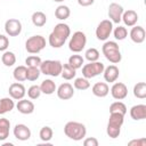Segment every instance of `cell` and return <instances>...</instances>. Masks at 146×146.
Returning <instances> with one entry per match:
<instances>
[{
	"instance_id": "cell-17",
	"label": "cell",
	"mask_w": 146,
	"mask_h": 146,
	"mask_svg": "<svg viewBox=\"0 0 146 146\" xmlns=\"http://www.w3.org/2000/svg\"><path fill=\"white\" fill-rule=\"evenodd\" d=\"M130 116H131V119H133L136 121L146 119V105L138 104V105L132 106L130 108Z\"/></svg>"
},
{
	"instance_id": "cell-14",
	"label": "cell",
	"mask_w": 146,
	"mask_h": 146,
	"mask_svg": "<svg viewBox=\"0 0 146 146\" xmlns=\"http://www.w3.org/2000/svg\"><path fill=\"white\" fill-rule=\"evenodd\" d=\"M57 96L62 100L71 99L74 96V88H73V86L71 83H68V82L62 83L57 88Z\"/></svg>"
},
{
	"instance_id": "cell-5",
	"label": "cell",
	"mask_w": 146,
	"mask_h": 146,
	"mask_svg": "<svg viewBox=\"0 0 146 146\" xmlns=\"http://www.w3.org/2000/svg\"><path fill=\"white\" fill-rule=\"evenodd\" d=\"M39 67H40L41 74L50 75V76H58V75H60L63 64L59 60L47 59V60L41 62V64H40Z\"/></svg>"
},
{
	"instance_id": "cell-6",
	"label": "cell",
	"mask_w": 146,
	"mask_h": 146,
	"mask_svg": "<svg viewBox=\"0 0 146 146\" xmlns=\"http://www.w3.org/2000/svg\"><path fill=\"white\" fill-rule=\"evenodd\" d=\"M46 47V39L42 35H32L25 42V49L30 54H38Z\"/></svg>"
},
{
	"instance_id": "cell-19",
	"label": "cell",
	"mask_w": 146,
	"mask_h": 146,
	"mask_svg": "<svg viewBox=\"0 0 146 146\" xmlns=\"http://www.w3.org/2000/svg\"><path fill=\"white\" fill-rule=\"evenodd\" d=\"M121 21H123V23L127 26H135L137 24V21H138V14L132 9L125 10L122 14Z\"/></svg>"
},
{
	"instance_id": "cell-40",
	"label": "cell",
	"mask_w": 146,
	"mask_h": 146,
	"mask_svg": "<svg viewBox=\"0 0 146 146\" xmlns=\"http://www.w3.org/2000/svg\"><path fill=\"white\" fill-rule=\"evenodd\" d=\"M9 46V40L6 35L0 34V51H6V49Z\"/></svg>"
},
{
	"instance_id": "cell-37",
	"label": "cell",
	"mask_w": 146,
	"mask_h": 146,
	"mask_svg": "<svg viewBox=\"0 0 146 146\" xmlns=\"http://www.w3.org/2000/svg\"><path fill=\"white\" fill-rule=\"evenodd\" d=\"M41 95V89H40V86H36V84H33L31 86L29 89H27V96L30 99H38Z\"/></svg>"
},
{
	"instance_id": "cell-27",
	"label": "cell",
	"mask_w": 146,
	"mask_h": 146,
	"mask_svg": "<svg viewBox=\"0 0 146 146\" xmlns=\"http://www.w3.org/2000/svg\"><path fill=\"white\" fill-rule=\"evenodd\" d=\"M75 74H76V70L73 68L68 63L67 64H63L62 72H60V75L63 76V79H65V80H72L73 78H75Z\"/></svg>"
},
{
	"instance_id": "cell-44",
	"label": "cell",
	"mask_w": 146,
	"mask_h": 146,
	"mask_svg": "<svg viewBox=\"0 0 146 146\" xmlns=\"http://www.w3.org/2000/svg\"><path fill=\"white\" fill-rule=\"evenodd\" d=\"M52 1H55V2H63L64 0H52Z\"/></svg>"
},
{
	"instance_id": "cell-1",
	"label": "cell",
	"mask_w": 146,
	"mask_h": 146,
	"mask_svg": "<svg viewBox=\"0 0 146 146\" xmlns=\"http://www.w3.org/2000/svg\"><path fill=\"white\" fill-rule=\"evenodd\" d=\"M71 34V29L65 23H58L55 25L52 32L49 34V44L52 48H60Z\"/></svg>"
},
{
	"instance_id": "cell-9",
	"label": "cell",
	"mask_w": 146,
	"mask_h": 146,
	"mask_svg": "<svg viewBox=\"0 0 146 146\" xmlns=\"http://www.w3.org/2000/svg\"><path fill=\"white\" fill-rule=\"evenodd\" d=\"M112 31H113V23L110 19H103L96 29V36L98 40L105 41L111 35Z\"/></svg>"
},
{
	"instance_id": "cell-21",
	"label": "cell",
	"mask_w": 146,
	"mask_h": 146,
	"mask_svg": "<svg viewBox=\"0 0 146 146\" xmlns=\"http://www.w3.org/2000/svg\"><path fill=\"white\" fill-rule=\"evenodd\" d=\"M130 39L135 43H143L145 40V30L143 26H133L130 31Z\"/></svg>"
},
{
	"instance_id": "cell-31",
	"label": "cell",
	"mask_w": 146,
	"mask_h": 146,
	"mask_svg": "<svg viewBox=\"0 0 146 146\" xmlns=\"http://www.w3.org/2000/svg\"><path fill=\"white\" fill-rule=\"evenodd\" d=\"M52 135H54L52 129H51L50 127H48V125L42 127L41 130H40V132H39V137H40V139H41L42 141H44V143L50 141L51 138H52Z\"/></svg>"
},
{
	"instance_id": "cell-23",
	"label": "cell",
	"mask_w": 146,
	"mask_h": 146,
	"mask_svg": "<svg viewBox=\"0 0 146 146\" xmlns=\"http://www.w3.org/2000/svg\"><path fill=\"white\" fill-rule=\"evenodd\" d=\"M9 130H10V122L6 117L0 119V141L6 140L9 137Z\"/></svg>"
},
{
	"instance_id": "cell-36",
	"label": "cell",
	"mask_w": 146,
	"mask_h": 146,
	"mask_svg": "<svg viewBox=\"0 0 146 146\" xmlns=\"http://www.w3.org/2000/svg\"><path fill=\"white\" fill-rule=\"evenodd\" d=\"M113 34H114V38L116 40H124L127 38V35H128V31H127V29L124 26L119 25L117 27L114 29Z\"/></svg>"
},
{
	"instance_id": "cell-4",
	"label": "cell",
	"mask_w": 146,
	"mask_h": 146,
	"mask_svg": "<svg viewBox=\"0 0 146 146\" xmlns=\"http://www.w3.org/2000/svg\"><path fill=\"white\" fill-rule=\"evenodd\" d=\"M102 50H103V54H104L105 58L108 62H111L112 64H117V63L121 62L122 56H121V52H120L119 44L115 41H106L103 44Z\"/></svg>"
},
{
	"instance_id": "cell-38",
	"label": "cell",
	"mask_w": 146,
	"mask_h": 146,
	"mask_svg": "<svg viewBox=\"0 0 146 146\" xmlns=\"http://www.w3.org/2000/svg\"><path fill=\"white\" fill-rule=\"evenodd\" d=\"M86 59H88L89 62H96L99 59V51L96 48H89L86 51Z\"/></svg>"
},
{
	"instance_id": "cell-8",
	"label": "cell",
	"mask_w": 146,
	"mask_h": 146,
	"mask_svg": "<svg viewBox=\"0 0 146 146\" xmlns=\"http://www.w3.org/2000/svg\"><path fill=\"white\" fill-rule=\"evenodd\" d=\"M105 66L102 62H89V64H86L82 66V75L86 79H91L95 78L97 75H99L100 73H103Z\"/></svg>"
},
{
	"instance_id": "cell-12",
	"label": "cell",
	"mask_w": 146,
	"mask_h": 146,
	"mask_svg": "<svg viewBox=\"0 0 146 146\" xmlns=\"http://www.w3.org/2000/svg\"><path fill=\"white\" fill-rule=\"evenodd\" d=\"M111 95L116 100H122L128 96V88L122 82H115L111 88Z\"/></svg>"
},
{
	"instance_id": "cell-33",
	"label": "cell",
	"mask_w": 146,
	"mask_h": 146,
	"mask_svg": "<svg viewBox=\"0 0 146 146\" xmlns=\"http://www.w3.org/2000/svg\"><path fill=\"white\" fill-rule=\"evenodd\" d=\"M40 74H41V72H40V68L39 67L29 66L27 67V72H26V80H29V81H35V80L39 79Z\"/></svg>"
},
{
	"instance_id": "cell-15",
	"label": "cell",
	"mask_w": 146,
	"mask_h": 146,
	"mask_svg": "<svg viewBox=\"0 0 146 146\" xmlns=\"http://www.w3.org/2000/svg\"><path fill=\"white\" fill-rule=\"evenodd\" d=\"M14 136L18 140L24 141V140L30 139V137H31V130H30V128L27 125L22 124V123H18L14 128Z\"/></svg>"
},
{
	"instance_id": "cell-39",
	"label": "cell",
	"mask_w": 146,
	"mask_h": 146,
	"mask_svg": "<svg viewBox=\"0 0 146 146\" xmlns=\"http://www.w3.org/2000/svg\"><path fill=\"white\" fill-rule=\"evenodd\" d=\"M41 58L39 57V56H34V55H32V56H29L26 59H25V64H26V66L29 67V66H34V67H39L40 66V64H41Z\"/></svg>"
},
{
	"instance_id": "cell-2",
	"label": "cell",
	"mask_w": 146,
	"mask_h": 146,
	"mask_svg": "<svg viewBox=\"0 0 146 146\" xmlns=\"http://www.w3.org/2000/svg\"><path fill=\"white\" fill-rule=\"evenodd\" d=\"M64 133L70 139L79 141V140H81V139H83L86 137L87 129H86V125L80 123V122L70 121L64 127Z\"/></svg>"
},
{
	"instance_id": "cell-42",
	"label": "cell",
	"mask_w": 146,
	"mask_h": 146,
	"mask_svg": "<svg viewBox=\"0 0 146 146\" xmlns=\"http://www.w3.org/2000/svg\"><path fill=\"white\" fill-rule=\"evenodd\" d=\"M83 145L84 146H98V140L95 137H89L83 140Z\"/></svg>"
},
{
	"instance_id": "cell-32",
	"label": "cell",
	"mask_w": 146,
	"mask_h": 146,
	"mask_svg": "<svg viewBox=\"0 0 146 146\" xmlns=\"http://www.w3.org/2000/svg\"><path fill=\"white\" fill-rule=\"evenodd\" d=\"M110 113H120L125 115L127 113V106L122 102H114L110 106Z\"/></svg>"
},
{
	"instance_id": "cell-41",
	"label": "cell",
	"mask_w": 146,
	"mask_h": 146,
	"mask_svg": "<svg viewBox=\"0 0 146 146\" xmlns=\"http://www.w3.org/2000/svg\"><path fill=\"white\" fill-rule=\"evenodd\" d=\"M128 146H146V139L140 138V139H133L128 143Z\"/></svg>"
},
{
	"instance_id": "cell-25",
	"label": "cell",
	"mask_w": 146,
	"mask_h": 146,
	"mask_svg": "<svg viewBox=\"0 0 146 146\" xmlns=\"http://www.w3.org/2000/svg\"><path fill=\"white\" fill-rule=\"evenodd\" d=\"M31 19H32L33 25L36 26V27H41V26H43L47 23V16L42 11H35V13H33Z\"/></svg>"
},
{
	"instance_id": "cell-7",
	"label": "cell",
	"mask_w": 146,
	"mask_h": 146,
	"mask_svg": "<svg viewBox=\"0 0 146 146\" xmlns=\"http://www.w3.org/2000/svg\"><path fill=\"white\" fill-rule=\"evenodd\" d=\"M87 43V36L82 31H76L73 33V35L70 39L68 48L73 52H80L84 49Z\"/></svg>"
},
{
	"instance_id": "cell-30",
	"label": "cell",
	"mask_w": 146,
	"mask_h": 146,
	"mask_svg": "<svg viewBox=\"0 0 146 146\" xmlns=\"http://www.w3.org/2000/svg\"><path fill=\"white\" fill-rule=\"evenodd\" d=\"M133 96L139 98V99L146 98V83L145 82H138L137 84H135V87H133Z\"/></svg>"
},
{
	"instance_id": "cell-3",
	"label": "cell",
	"mask_w": 146,
	"mask_h": 146,
	"mask_svg": "<svg viewBox=\"0 0 146 146\" xmlns=\"http://www.w3.org/2000/svg\"><path fill=\"white\" fill-rule=\"evenodd\" d=\"M124 122V115L120 113H110V119L106 128V132L108 137L115 139L121 133V127Z\"/></svg>"
},
{
	"instance_id": "cell-20",
	"label": "cell",
	"mask_w": 146,
	"mask_h": 146,
	"mask_svg": "<svg viewBox=\"0 0 146 146\" xmlns=\"http://www.w3.org/2000/svg\"><path fill=\"white\" fill-rule=\"evenodd\" d=\"M91 90H92V94H94L95 96L103 98V97H106V96L108 95V92H110V87L107 86L106 82H96V83L92 86Z\"/></svg>"
},
{
	"instance_id": "cell-10",
	"label": "cell",
	"mask_w": 146,
	"mask_h": 146,
	"mask_svg": "<svg viewBox=\"0 0 146 146\" xmlns=\"http://www.w3.org/2000/svg\"><path fill=\"white\" fill-rule=\"evenodd\" d=\"M5 31L9 36H17L22 32V23L16 18H9L5 23Z\"/></svg>"
},
{
	"instance_id": "cell-43",
	"label": "cell",
	"mask_w": 146,
	"mask_h": 146,
	"mask_svg": "<svg viewBox=\"0 0 146 146\" xmlns=\"http://www.w3.org/2000/svg\"><path fill=\"white\" fill-rule=\"evenodd\" d=\"M95 2V0H78V3L82 7H88V6H91L92 3Z\"/></svg>"
},
{
	"instance_id": "cell-16",
	"label": "cell",
	"mask_w": 146,
	"mask_h": 146,
	"mask_svg": "<svg viewBox=\"0 0 146 146\" xmlns=\"http://www.w3.org/2000/svg\"><path fill=\"white\" fill-rule=\"evenodd\" d=\"M103 74H104V79H105L106 82H115L117 80V78H119L120 71H119V67L117 66L110 65L106 68H104Z\"/></svg>"
},
{
	"instance_id": "cell-11",
	"label": "cell",
	"mask_w": 146,
	"mask_h": 146,
	"mask_svg": "<svg viewBox=\"0 0 146 146\" xmlns=\"http://www.w3.org/2000/svg\"><path fill=\"white\" fill-rule=\"evenodd\" d=\"M123 11H124V9H123V7L121 5H119L116 2H112L108 6V17H110L111 22L119 24L121 22Z\"/></svg>"
},
{
	"instance_id": "cell-13",
	"label": "cell",
	"mask_w": 146,
	"mask_h": 146,
	"mask_svg": "<svg viewBox=\"0 0 146 146\" xmlns=\"http://www.w3.org/2000/svg\"><path fill=\"white\" fill-rule=\"evenodd\" d=\"M8 92H9V96L15 99V100H19L22 98H24L25 94H26V90H25V87L19 83V82H14L9 86V89H8Z\"/></svg>"
},
{
	"instance_id": "cell-29",
	"label": "cell",
	"mask_w": 146,
	"mask_h": 146,
	"mask_svg": "<svg viewBox=\"0 0 146 146\" xmlns=\"http://www.w3.org/2000/svg\"><path fill=\"white\" fill-rule=\"evenodd\" d=\"M1 62L5 66L10 67L16 63V56L13 51H5L1 56Z\"/></svg>"
},
{
	"instance_id": "cell-26",
	"label": "cell",
	"mask_w": 146,
	"mask_h": 146,
	"mask_svg": "<svg viewBox=\"0 0 146 146\" xmlns=\"http://www.w3.org/2000/svg\"><path fill=\"white\" fill-rule=\"evenodd\" d=\"M71 15V10L67 6H64V5H60L56 8L55 10V16L57 19H60V21H65L70 17Z\"/></svg>"
},
{
	"instance_id": "cell-24",
	"label": "cell",
	"mask_w": 146,
	"mask_h": 146,
	"mask_svg": "<svg viewBox=\"0 0 146 146\" xmlns=\"http://www.w3.org/2000/svg\"><path fill=\"white\" fill-rule=\"evenodd\" d=\"M40 89H41V92L46 94V95H51L56 91V84L52 80L50 79H46L41 82L40 84Z\"/></svg>"
},
{
	"instance_id": "cell-18",
	"label": "cell",
	"mask_w": 146,
	"mask_h": 146,
	"mask_svg": "<svg viewBox=\"0 0 146 146\" xmlns=\"http://www.w3.org/2000/svg\"><path fill=\"white\" fill-rule=\"evenodd\" d=\"M16 108L22 114H31V113L34 112V104L31 100H27V99L22 98L16 104Z\"/></svg>"
},
{
	"instance_id": "cell-34",
	"label": "cell",
	"mask_w": 146,
	"mask_h": 146,
	"mask_svg": "<svg viewBox=\"0 0 146 146\" xmlns=\"http://www.w3.org/2000/svg\"><path fill=\"white\" fill-rule=\"evenodd\" d=\"M73 86L78 90H87L90 87V82L86 78H76L73 82Z\"/></svg>"
},
{
	"instance_id": "cell-28",
	"label": "cell",
	"mask_w": 146,
	"mask_h": 146,
	"mask_svg": "<svg viewBox=\"0 0 146 146\" xmlns=\"http://www.w3.org/2000/svg\"><path fill=\"white\" fill-rule=\"evenodd\" d=\"M26 72H27V67L24 66V65H19L17 67H15V70L13 72L14 79L16 81H18V82L25 81L26 80Z\"/></svg>"
},
{
	"instance_id": "cell-35",
	"label": "cell",
	"mask_w": 146,
	"mask_h": 146,
	"mask_svg": "<svg viewBox=\"0 0 146 146\" xmlns=\"http://www.w3.org/2000/svg\"><path fill=\"white\" fill-rule=\"evenodd\" d=\"M83 60H84V59H83L82 56H80V55H72V56L68 58V64H70L73 68L78 70V68L82 67Z\"/></svg>"
},
{
	"instance_id": "cell-22",
	"label": "cell",
	"mask_w": 146,
	"mask_h": 146,
	"mask_svg": "<svg viewBox=\"0 0 146 146\" xmlns=\"http://www.w3.org/2000/svg\"><path fill=\"white\" fill-rule=\"evenodd\" d=\"M15 107V103L13 100V98L10 97H5L0 99V114H6L8 112H11Z\"/></svg>"
}]
</instances>
